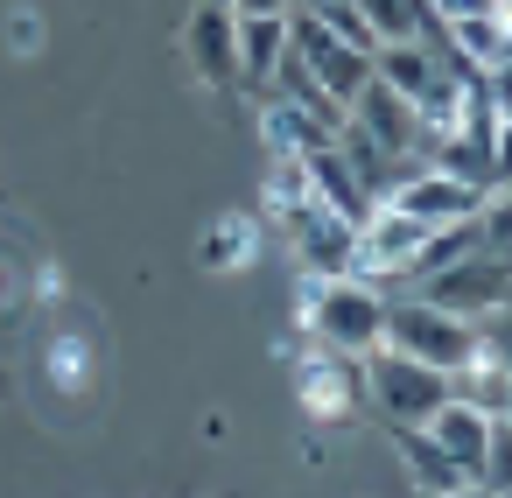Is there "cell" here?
I'll use <instances>...</instances> for the list:
<instances>
[{"instance_id": "cell-1", "label": "cell", "mask_w": 512, "mask_h": 498, "mask_svg": "<svg viewBox=\"0 0 512 498\" xmlns=\"http://www.w3.org/2000/svg\"><path fill=\"white\" fill-rule=\"evenodd\" d=\"M295 330L323 351H344V358H365L379 351L386 337V288H372L365 274H302L295 288Z\"/></svg>"}, {"instance_id": "cell-2", "label": "cell", "mask_w": 512, "mask_h": 498, "mask_svg": "<svg viewBox=\"0 0 512 498\" xmlns=\"http://www.w3.org/2000/svg\"><path fill=\"white\" fill-rule=\"evenodd\" d=\"M379 344H393V351H407V358H421L435 372H463L477 358V323L449 316V309H435L421 295H386V337Z\"/></svg>"}, {"instance_id": "cell-3", "label": "cell", "mask_w": 512, "mask_h": 498, "mask_svg": "<svg viewBox=\"0 0 512 498\" xmlns=\"http://www.w3.org/2000/svg\"><path fill=\"white\" fill-rule=\"evenodd\" d=\"M358 386H365L372 414H379L386 428H400V421H421V414L449 393V372H435V365H421V358L379 344V351L358 358Z\"/></svg>"}, {"instance_id": "cell-4", "label": "cell", "mask_w": 512, "mask_h": 498, "mask_svg": "<svg viewBox=\"0 0 512 498\" xmlns=\"http://www.w3.org/2000/svg\"><path fill=\"white\" fill-rule=\"evenodd\" d=\"M505 288H512V260L491 253V246H477V253L449 260V267L421 274V281L400 288V295H421V302H435V309H449V316H484V309H505Z\"/></svg>"}, {"instance_id": "cell-5", "label": "cell", "mask_w": 512, "mask_h": 498, "mask_svg": "<svg viewBox=\"0 0 512 498\" xmlns=\"http://www.w3.org/2000/svg\"><path fill=\"white\" fill-rule=\"evenodd\" d=\"M484 183H470V176H449V169H435V162H414L379 204H393V211H407V218H421L428 232L435 225H463V218H477L484 211Z\"/></svg>"}, {"instance_id": "cell-6", "label": "cell", "mask_w": 512, "mask_h": 498, "mask_svg": "<svg viewBox=\"0 0 512 498\" xmlns=\"http://www.w3.org/2000/svg\"><path fill=\"white\" fill-rule=\"evenodd\" d=\"M288 246H295V267L302 274H358V225L330 204H302L295 218H281Z\"/></svg>"}, {"instance_id": "cell-7", "label": "cell", "mask_w": 512, "mask_h": 498, "mask_svg": "<svg viewBox=\"0 0 512 498\" xmlns=\"http://www.w3.org/2000/svg\"><path fill=\"white\" fill-rule=\"evenodd\" d=\"M183 57L211 92L239 85V8L232 0H197L190 22H183Z\"/></svg>"}, {"instance_id": "cell-8", "label": "cell", "mask_w": 512, "mask_h": 498, "mask_svg": "<svg viewBox=\"0 0 512 498\" xmlns=\"http://www.w3.org/2000/svg\"><path fill=\"white\" fill-rule=\"evenodd\" d=\"M295 400H302L309 421H344V414L365 400V386H358V358L323 351V344L295 351Z\"/></svg>"}, {"instance_id": "cell-9", "label": "cell", "mask_w": 512, "mask_h": 498, "mask_svg": "<svg viewBox=\"0 0 512 498\" xmlns=\"http://www.w3.org/2000/svg\"><path fill=\"white\" fill-rule=\"evenodd\" d=\"M351 120H358L379 148H393V155H407V162H428V155H435V141L421 134L414 106H407L393 85H379V78H365V92L351 99Z\"/></svg>"}, {"instance_id": "cell-10", "label": "cell", "mask_w": 512, "mask_h": 498, "mask_svg": "<svg viewBox=\"0 0 512 498\" xmlns=\"http://www.w3.org/2000/svg\"><path fill=\"white\" fill-rule=\"evenodd\" d=\"M253 260H260V218L253 211H225L197 232V267L204 274H239Z\"/></svg>"}, {"instance_id": "cell-11", "label": "cell", "mask_w": 512, "mask_h": 498, "mask_svg": "<svg viewBox=\"0 0 512 498\" xmlns=\"http://www.w3.org/2000/svg\"><path fill=\"white\" fill-rule=\"evenodd\" d=\"M281 50H288V15H239V85H253V99L267 92Z\"/></svg>"}, {"instance_id": "cell-12", "label": "cell", "mask_w": 512, "mask_h": 498, "mask_svg": "<svg viewBox=\"0 0 512 498\" xmlns=\"http://www.w3.org/2000/svg\"><path fill=\"white\" fill-rule=\"evenodd\" d=\"M302 64H309V78H316L344 113H351V99H358V92H365V78H372V50H351V43H337V36H330V43H316Z\"/></svg>"}, {"instance_id": "cell-13", "label": "cell", "mask_w": 512, "mask_h": 498, "mask_svg": "<svg viewBox=\"0 0 512 498\" xmlns=\"http://www.w3.org/2000/svg\"><path fill=\"white\" fill-rule=\"evenodd\" d=\"M386 442L400 449V463H407V477H414L421 491H470V477H463V470H456V463H449V456H442V449H435L414 421L386 428Z\"/></svg>"}, {"instance_id": "cell-14", "label": "cell", "mask_w": 512, "mask_h": 498, "mask_svg": "<svg viewBox=\"0 0 512 498\" xmlns=\"http://www.w3.org/2000/svg\"><path fill=\"white\" fill-rule=\"evenodd\" d=\"M260 141H267V155H302V148H316V141H330V127L323 120H309L302 106H288V99H260Z\"/></svg>"}, {"instance_id": "cell-15", "label": "cell", "mask_w": 512, "mask_h": 498, "mask_svg": "<svg viewBox=\"0 0 512 498\" xmlns=\"http://www.w3.org/2000/svg\"><path fill=\"white\" fill-rule=\"evenodd\" d=\"M260 197H267V218H274V225L295 218L302 204H316V190H309V162H302V155H267Z\"/></svg>"}, {"instance_id": "cell-16", "label": "cell", "mask_w": 512, "mask_h": 498, "mask_svg": "<svg viewBox=\"0 0 512 498\" xmlns=\"http://www.w3.org/2000/svg\"><path fill=\"white\" fill-rule=\"evenodd\" d=\"M302 8H309L337 43H351V50H379V36H372V22H365L358 0H302Z\"/></svg>"}, {"instance_id": "cell-17", "label": "cell", "mask_w": 512, "mask_h": 498, "mask_svg": "<svg viewBox=\"0 0 512 498\" xmlns=\"http://www.w3.org/2000/svg\"><path fill=\"white\" fill-rule=\"evenodd\" d=\"M43 43H50L43 8H15V15H8V50H15V57H43Z\"/></svg>"}, {"instance_id": "cell-18", "label": "cell", "mask_w": 512, "mask_h": 498, "mask_svg": "<svg viewBox=\"0 0 512 498\" xmlns=\"http://www.w3.org/2000/svg\"><path fill=\"white\" fill-rule=\"evenodd\" d=\"M477 8H505V0H421L428 22H456V15H477Z\"/></svg>"}, {"instance_id": "cell-19", "label": "cell", "mask_w": 512, "mask_h": 498, "mask_svg": "<svg viewBox=\"0 0 512 498\" xmlns=\"http://www.w3.org/2000/svg\"><path fill=\"white\" fill-rule=\"evenodd\" d=\"M232 8H239V15H288L295 0H232Z\"/></svg>"}]
</instances>
